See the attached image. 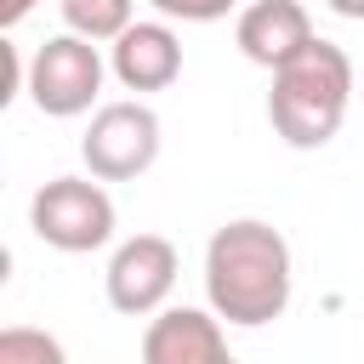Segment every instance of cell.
<instances>
[{"label": "cell", "instance_id": "obj_1", "mask_svg": "<svg viewBox=\"0 0 364 364\" xmlns=\"http://www.w3.org/2000/svg\"><path fill=\"white\" fill-rule=\"evenodd\" d=\"M290 284H296L290 245L273 222L239 216V222H222L210 233V245H205V296H210V313L222 324L262 330V324L284 318Z\"/></svg>", "mask_w": 364, "mask_h": 364}, {"label": "cell", "instance_id": "obj_2", "mask_svg": "<svg viewBox=\"0 0 364 364\" xmlns=\"http://www.w3.org/2000/svg\"><path fill=\"white\" fill-rule=\"evenodd\" d=\"M347 108H353V57L336 40H313L301 57L273 68L267 119H273V136L284 148L307 154V148L336 142Z\"/></svg>", "mask_w": 364, "mask_h": 364}, {"label": "cell", "instance_id": "obj_3", "mask_svg": "<svg viewBox=\"0 0 364 364\" xmlns=\"http://www.w3.org/2000/svg\"><path fill=\"white\" fill-rule=\"evenodd\" d=\"M28 228L40 245L63 256H85L114 239V199L97 176H51L28 199Z\"/></svg>", "mask_w": 364, "mask_h": 364}, {"label": "cell", "instance_id": "obj_4", "mask_svg": "<svg viewBox=\"0 0 364 364\" xmlns=\"http://www.w3.org/2000/svg\"><path fill=\"white\" fill-rule=\"evenodd\" d=\"M159 114L142 97H119L102 102L80 136V159L97 182H136L154 159H159Z\"/></svg>", "mask_w": 364, "mask_h": 364}, {"label": "cell", "instance_id": "obj_5", "mask_svg": "<svg viewBox=\"0 0 364 364\" xmlns=\"http://www.w3.org/2000/svg\"><path fill=\"white\" fill-rule=\"evenodd\" d=\"M102 51L85 34H51L34 57H28V102L51 119H74L91 114V102L102 97Z\"/></svg>", "mask_w": 364, "mask_h": 364}, {"label": "cell", "instance_id": "obj_6", "mask_svg": "<svg viewBox=\"0 0 364 364\" xmlns=\"http://www.w3.org/2000/svg\"><path fill=\"white\" fill-rule=\"evenodd\" d=\"M176 245L165 233H136L125 239L114 256H108V273H102V290H108V307L125 313V318H154L171 290H176Z\"/></svg>", "mask_w": 364, "mask_h": 364}, {"label": "cell", "instance_id": "obj_7", "mask_svg": "<svg viewBox=\"0 0 364 364\" xmlns=\"http://www.w3.org/2000/svg\"><path fill=\"white\" fill-rule=\"evenodd\" d=\"M142 364H239L222 318L205 307H159L142 330Z\"/></svg>", "mask_w": 364, "mask_h": 364}, {"label": "cell", "instance_id": "obj_8", "mask_svg": "<svg viewBox=\"0 0 364 364\" xmlns=\"http://www.w3.org/2000/svg\"><path fill=\"white\" fill-rule=\"evenodd\" d=\"M108 74L125 91H136V97L176 85V74H182V40H176V28L165 17L131 23L119 40H108Z\"/></svg>", "mask_w": 364, "mask_h": 364}, {"label": "cell", "instance_id": "obj_9", "mask_svg": "<svg viewBox=\"0 0 364 364\" xmlns=\"http://www.w3.org/2000/svg\"><path fill=\"white\" fill-rule=\"evenodd\" d=\"M239 51L256 63V68H284L290 57H301L318 34H313V17L301 0H250L239 11V28H233Z\"/></svg>", "mask_w": 364, "mask_h": 364}, {"label": "cell", "instance_id": "obj_10", "mask_svg": "<svg viewBox=\"0 0 364 364\" xmlns=\"http://www.w3.org/2000/svg\"><path fill=\"white\" fill-rule=\"evenodd\" d=\"M63 6V23L68 34H85V40H119L131 23H136V0H57Z\"/></svg>", "mask_w": 364, "mask_h": 364}, {"label": "cell", "instance_id": "obj_11", "mask_svg": "<svg viewBox=\"0 0 364 364\" xmlns=\"http://www.w3.org/2000/svg\"><path fill=\"white\" fill-rule=\"evenodd\" d=\"M0 364H68V353H63V341L51 330L6 324L0 330Z\"/></svg>", "mask_w": 364, "mask_h": 364}, {"label": "cell", "instance_id": "obj_12", "mask_svg": "<svg viewBox=\"0 0 364 364\" xmlns=\"http://www.w3.org/2000/svg\"><path fill=\"white\" fill-rule=\"evenodd\" d=\"M165 23H216L233 11V0H148Z\"/></svg>", "mask_w": 364, "mask_h": 364}, {"label": "cell", "instance_id": "obj_13", "mask_svg": "<svg viewBox=\"0 0 364 364\" xmlns=\"http://www.w3.org/2000/svg\"><path fill=\"white\" fill-rule=\"evenodd\" d=\"M34 6H40V0H0V23H6V28H17Z\"/></svg>", "mask_w": 364, "mask_h": 364}, {"label": "cell", "instance_id": "obj_14", "mask_svg": "<svg viewBox=\"0 0 364 364\" xmlns=\"http://www.w3.org/2000/svg\"><path fill=\"white\" fill-rule=\"evenodd\" d=\"M336 17H353V23H364V0H324Z\"/></svg>", "mask_w": 364, "mask_h": 364}]
</instances>
